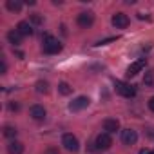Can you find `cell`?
Returning <instances> with one entry per match:
<instances>
[{
	"instance_id": "1",
	"label": "cell",
	"mask_w": 154,
	"mask_h": 154,
	"mask_svg": "<svg viewBox=\"0 0 154 154\" xmlns=\"http://www.w3.org/2000/svg\"><path fill=\"white\" fill-rule=\"evenodd\" d=\"M42 42H44V53L45 54H56V53L62 51V44L56 38H53L51 35H44Z\"/></svg>"
},
{
	"instance_id": "2",
	"label": "cell",
	"mask_w": 154,
	"mask_h": 154,
	"mask_svg": "<svg viewBox=\"0 0 154 154\" xmlns=\"http://www.w3.org/2000/svg\"><path fill=\"white\" fill-rule=\"evenodd\" d=\"M114 89H116V93H118L120 96H125V98H134V96H136L134 85H129V84H125V82H122V80H116V82H114Z\"/></svg>"
},
{
	"instance_id": "3",
	"label": "cell",
	"mask_w": 154,
	"mask_h": 154,
	"mask_svg": "<svg viewBox=\"0 0 154 154\" xmlns=\"http://www.w3.org/2000/svg\"><path fill=\"white\" fill-rule=\"evenodd\" d=\"M62 145H63L69 152H76V150L80 149L78 138H76L74 134H71V132H67V134H63V136H62Z\"/></svg>"
},
{
	"instance_id": "4",
	"label": "cell",
	"mask_w": 154,
	"mask_h": 154,
	"mask_svg": "<svg viewBox=\"0 0 154 154\" xmlns=\"http://www.w3.org/2000/svg\"><path fill=\"white\" fill-rule=\"evenodd\" d=\"M94 145H96V150H107V149H111V145H112L111 134H109V132H100V134L96 136Z\"/></svg>"
},
{
	"instance_id": "5",
	"label": "cell",
	"mask_w": 154,
	"mask_h": 154,
	"mask_svg": "<svg viewBox=\"0 0 154 154\" xmlns=\"http://www.w3.org/2000/svg\"><path fill=\"white\" fill-rule=\"evenodd\" d=\"M89 98L87 96H78V98H74L71 103H69V111H72V112H78V111H84L87 105H89Z\"/></svg>"
},
{
	"instance_id": "6",
	"label": "cell",
	"mask_w": 154,
	"mask_h": 154,
	"mask_svg": "<svg viewBox=\"0 0 154 154\" xmlns=\"http://www.w3.org/2000/svg\"><path fill=\"white\" fill-rule=\"evenodd\" d=\"M76 22H78L80 27H85V29H87V27H91V26L94 24V15H93L91 11H84V13L78 15Z\"/></svg>"
},
{
	"instance_id": "7",
	"label": "cell",
	"mask_w": 154,
	"mask_h": 154,
	"mask_svg": "<svg viewBox=\"0 0 154 154\" xmlns=\"http://www.w3.org/2000/svg\"><path fill=\"white\" fill-rule=\"evenodd\" d=\"M129 24H131V20H129V17L125 13H114L112 15V26L116 29H125Z\"/></svg>"
},
{
	"instance_id": "8",
	"label": "cell",
	"mask_w": 154,
	"mask_h": 154,
	"mask_svg": "<svg viewBox=\"0 0 154 154\" xmlns=\"http://www.w3.org/2000/svg\"><path fill=\"white\" fill-rule=\"evenodd\" d=\"M29 116H31L35 122H44L45 116H47V112H45V109H44L42 105H31V109H29Z\"/></svg>"
},
{
	"instance_id": "9",
	"label": "cell",
	"mask_w": 154,
	"mask_h": 154,
	"mask_svg": "<svg viewBox=\"0 0 154 154\" xmlns=\"http://www.w3.org/2000/svg\"><path fill=\"white\" fill-rule=\"evenodd\" d=\"M145 63H147V60H145V58H140V60L132 62V63L127 67V76H136L138 72H141V69L145 67Z\"/></svg>"
},
{
	"instance_id": "10",
	"label": "cell",
	"mask_w": 154,
	"mask_h": 154,
	"mask_svg": "<svg viewBox=\"0 0 154 154\" xmlns=\"http://www.w3.org/2000/svg\"><path fill=\"white\" fill-rule=\"evenodd\" d=\"M122 141H123V145H134V143L138 141V134H136V131H132V129H125V131H122Z\"/></svg>"
},
{
	"instance_id": "11",
	"label": "cell",
	"mask_w": 154,
	"mask_h": 154,
	"mask_svg": "<svg viewBox=\"0 0 154 154\" xmlns=\"http://www.w3.org/2000/svg\"><path fill=\"white\" fill-rule=\"evenodd\" d=\"M103 131H105V132H109V134H112V132L120 131V122H118V120H114V118H107V120L103 122Z\"/></svg>"
},
{
	"instance_id": "12",
	"label": "cell",
	"mask_w": 154,
	"mask_h": 154,
	"mask_svg": "<svg viewBox=\"0 0 154 154\" xmlns=\"http://www.w3.org/2000/svg\"><path fill=\"white\" fill-rule=\"evenodd\" d=\"M17 31H18L22 36H31V35H33V26H31L29 22L22 20V22H18V26H17Z\"/></svg>"
},
{
	"instance_id": "13",
	"label": "cell",
	"mask_w": 154,
	"mask_h": 154,
	"mask_svg": "<svg viewBox=\"0 0 154 154\" xmlns=\"http://www.w3.org/2000/svg\"><path fill=\"white\" fill-rule=\"evenodd\" d=\"M8 152H9V154H22V152H24V145H22L20 141L13 140V141H9V145H8Z\"/></svg>"
},
{
	"instance_id": "14",
	"label": "cell",
	"mask_w": 154,
	"mask_h": 154,
	"mask_svg": "<svg viewBox=\"0 0 154 154\" xmlns=\"http://www.w3.org/2000/svg\"><path fill=\"white\" fill-rule=\"evenodd\" d=\"M8 40H9V44H13V45H20V44H22V35H20L17 29H13V31L8 33Z\"/></svg>"
},
{
	"instance_id": "15",
	"label": "cell",
	"mask_w": 154,
	"mask_h": 154,
	"mask_svg": "<svg viewBox=\"0 0 154 154\" xmlns=\"http://www.w3.org/2000/svg\"><path fill=\"white\" fill-rule=\"evenodd\" d=\"M6 8H8L11 13H18V11L22 9V2H20V0H8V2H6Z\"/></svg>"
},
{
	"instance_id": "16",
	"label": "cell",
	"mask_w": 154,
	"mask_h": 154,
	"mask_svg": "<svg viewBox=\"0 0 154 154\" xmlns=\"http://www.w3.org/2000/svg\"><path fill=\"white\" fill-rule=\"evenodd\" d=\"M58 93H60V94H63V96H69V94L72 93V87H71L67 82H62V84L58 85Z\"/></svg>"
},
{
	"instance_id": "17",
	"label": "cell",
	"mask_w": 154,
	"mask_h": 154,
	"mask_svg": "<svg viewBox=\"0 0 154 154\" xmlns=\"http://www.w3.org/2000/svg\"><path fill=\"white\" fill-rule=\"evenodd\" d=\"M47 91H49V84H47L45 80H38V82H36V93H40V94L44 93V94H45Z\"/></svg>"
},
{
	"instance_id": "18",
	"label": "cell",
	"mask_w": 154,
	"mask_h": 154,
	"mask_svg": "<svg viewBox=\"0 0 154 154\" xmlns=\"http://www.w3.org/2000/svg\"><path fill=\"white\" fill-rule=\"evenodd\" d=\"M4 136H6V138H15V136H17V129L11 127V125H6V127H4Z\"/></svg>"
},
{
	"instance_id": "19",
	"label": "cell",
	"mask_w": 154,
	"mask_h": 154,
	"mask_svg": "<svg viewBox=\"0 0 154 154\" xmlns=\"http://www.w3.org/2000/svg\"><path fill=\"white\" fill-rule=\"evenodd\" d=\"M29 20H31L35 26H40V24H44V18H42L38 13H33V15H29Z\"/></svg>"
},
{
	"instance_id": "20",
	"label": "cell",
	"mask_w": 154,
	"mask_h": 154,
	"mask_svg": "<svg viewBox=\"0 0 154 154\" xmlns=\"http://www.w3.org/2000/svg\"><path fill=\"white\" fill-rule=\"evenodd\" d=\"M152 80H154V76H152V72H147V74H145V78H143L145 85H152Z\"/></svg>"
},
{
	"instance_id": "21",
	"label": "cell",
	"mask_w": 154,
	"mask_h": 154,
	"mask_svg": "<svg viewBox=\"0 0 154 154\" xmlns=\"http://www.w3.org/2000/svg\"><path fill=\"white\" fill-rule=\"evenodd\" d=\"M116 40V36H111V38H105V40H100L96 45H105V44H109V42H114Z\"/></svg>"
},
{
	"instance_id": "22",
	"label": "cell",
	"mask_w": 154,
	"mask_h": 154,
	"mask_svg": "<svg viewBox=\"0 0 154 154\" xmlns=\"http://www.w3.org/2000/svg\"><path fill=\"white\" fill-rule=\"evenodd\" d=\"M9 109H11V111H18V109H20V105H18L17 102H11V103H9Z\"/></svg>"
},
{
	"instance_id": "23",
	"label": "cell",
	"mask_w": 154,
	"mask_h": 154,
	"mask_svg": "<svg viewBox=\"0 0 154 154\" xmlns=\"http://www.w3.org/2000/svg\"><path fill=\"white\" fill-rule=\"evenodd\" d=\"M6 71H8V65H6V62L2 60V65H0V72H2V74H4Z\"/></svg>"
},
{
	"instance_id": "24",
	"label": "cell",
	"mask_w": 154,
	"mask_h": 154,
	"mask_svg": "<svg viewBox=\"0 0 154 154\" xmlns=\"http://www.w3.org/2000/svg\"><path fill=\"white\" fill-rule=\"evenodd\" d=\"M149 107H150V111H154V96L149 100Z\"/></svg>"
},
{
	"instance_id": "25",
	"label": "cell",
	"mask_w": 154,
	"mask_h": 154,
	"mask_svg": "<svg viewBox=\"0 0 154 154\" xmlns=\"http://www.w3.org/2000/svg\"><path fill=\"white\" fill-rule=\"evenodd\" d=\"M138 154H150V150H147V149H141V150H140Z\"/></svg>"
},
{
	"instance_id": "26",
	"label": "cell",
	"mask_w": 154,
	"mask_h": 154,
	"mask_svg": "<svg viewBox=\"0 0 154 154\" xmlns=\"http://www.w3.org/2000/svg\"><path fill=\"white\" fill-rule=\"evenodd\" d=\"M47 154H56V150H53V149H49V150H47Z\"/></svg>"
},
{
	"instance_id": "27",
	"label": "cell",
	"mask_w": 154,
	"mask_h": 154,
	"mask_svg": "<svg viewBox=\"0 0 154 154\" xmlns=\"http://www.w3.org/2000/svg\"><path fill=\"white\" fill-rule=\"evenodd\" d=\"M150 154H154V150H150Z\"/></svg>"
}]
</instances>
